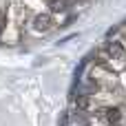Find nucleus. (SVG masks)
Masks as SVG:
<instances>
[{
  "mask_svg": "<svg viewBox=\"0 0 126 126\" xmlns=\"http://www.w3.org/2000/svg\"><path fill=\"white\" fill-rule=\"evenodd\" d=\"M97 62L113 69L115 73L122 71L126 66V40L120 35H109V40L102 44V49L97 51Z\"/></svg>",
  "mask_w": 126,
  "mask_h": 126,
  "instance_id": "1",
  "label": "nucleus"
},
{
  "mask_svg": "<svg viewBox=\"0 0 126 126\" xmlns=\"http://www.w3.org/2000/svg\"><path fill=\"white\" fill-rule=\"evenodd\" d=\"M86 82L91 86H95V89H113V86H117V73L113 69L95 62L91 66L89 75H86Z\"/></svg>",
  "mask_w": 126,
  "mask_h": 126,
  "instance_id": "2",
  "label": "nucleus"
},
{
  "mask_svg": "<svg viewBox=\"0 0 126 126\" xmlns=\"http://www.w3.org/2000/svg\"><path fill=\"white\" fill-rule=\"evenodd\" d=\"M55 27H58V22H55V16H53L51 11L35 13V16L31 18V29H33V33H35V35H44V33L53 31Z\"/></svg>",
  "mask_w": 126,
  "mask_h": 126,
  "instance_id": "3",
  "label": "nucleus"
},
{
  "mask_svg": "<svg viewBox=\"0 0 126 126\" xmlns=\"http://www.w3.org/2000/svg\"><path fill=\"white\" fill-rule=\"evenodd\" d=\"M97 111H100V113H102V117L109 122V126H120V124H122V120L126 117L124 106H122V104H109V106H100Z\"/></svg>",
  "mask_w": 126,
  "mask_h": 126,
  "instance_id": "4",
  "label": "nucleus"
}]
</instances>
